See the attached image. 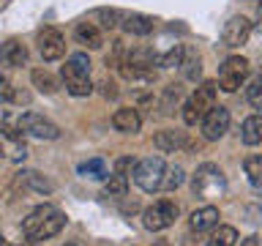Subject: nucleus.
I'll use <instances>...</instances> for the list:
<instances>
[{
	"instance_id": "obj_1",
	"label": "nucleus",
	"mask_w": 262,
	"mask_h": 246,
	"mask_svg": "<svg viewBox=\"0 0 262 246\" xmlns=\"http://www.w3.org/2000/svg\"><path fill=\"white\" fill-rule=\"evenodd\" d=\"M66 224V213L55 205H38L36 211L28 213V219L22 221V233L30 241H47V238L57 235Z\"/></svg>"
},
{
	"instance_id": "obj_2",
	"label": "nucleus",
	"mask_w": 262,
	"mask_h": 246,
	"mask_svg": "<svg viewBox=\"0 0 262 246\" xmlns=\"http://www.w3.org/2000/svg\"><path fill=\"white\" fill-rule=\"evenodd\" d=\"M191 189H194V194L200 197V200H213V197H221L227 192V178H224V172H221L219 164L205 161L194 172Z\"/></svg>"
},
{
	"instance_id": "obj_3",
	"label": "nucleus",
	"mask_w": 262,
	"mask_h": 246,
	"mask_svg": "<svg viewBox=\"0 0 262 246\" xmlns=\"http://www.w3.org/2000/svg\"><path fill=\"white\" fill-rule=\"evenodd\" d=\"M63 82H66V90L71 96H88L93 90V85H90V60L85 52H77L66 60Z\"/></svg>"
},
{
	"instance_id": "obj_4",
	"label": "nucleus",
	"mask_w": 262,
	"mask_h": 246,
	"mask_svg": "<svg viewBox=\"0 0 262 246\" xmlns=\"http://www.w3.org/2000/svg\"><path fill=\"white\" fill-rule=\"evenodd\" d=\"M164 170H167V164L161 156H147L142 161H134V183L142 192H161Z\"/></svg>"
},
{
	"instance_id": "obj_5",
	"label": "nucleus",
	"mask_w": 262,
	"mask_h": 246,
	"mask_svg": "<svg viewBox=\"0 0 262 246\" xmlns=\"http://www.w3.org/2000/svg\"><path fill=\"white\" fill-rule=\"evenodd\" d=\"M216 82L208 79L202 82L200 88L194 90V96L188 98V104L183 107V120L188 123V126H194L196 120H202V115L210 110V107H216Z\"/></svg>"
},
{
	"instance_id": "obj_6",
	"label": "nucleus",
	"mask_w": 262,
	"mask_h": 246,
	"mask_svg": "<svg viewBox=\"0 0 262 246\" xmlns=\"http://www.w3.org/2000/svg\"><path fill=\"white\" fill-rule=\"evenodd\" d=\"M246 77H249V60L241 55H232V57H227L219 71V88L227 90V93H235L243 85Z\"/></svg>"
},
{
	"instance_id": "obj_7",
	"label": "nucleus",
	"mask_w": 262,
	"mask_h": 246,
	"mask_svg": "<svg viewBox=\"0 0 262 246\" xmlns=\"http://www.w3.org/2000/svg\"><path fill=\"white\" fill-rule=\"evenodd\" d=\"M175 219H178V205L172 200H159V202H153L150 208H145V213H142V224L147 230H153V233L175 224Z\"/></svg>"
},
{
	"instance_id": "obj_8",
	"label": "nucleus",
	"mask_w": 262,
	"mask_h": 246,
	"mask_svg": "<svg viewBox=\"0 0 262 246\" xmlns=\"http://www.w3.org/2000/svg\"><path fill=\"white\" fill-rule=\"evenodd\" d=\"M16 126H19L22 134H30V137H36V139H57V137H60V129H57L52 120H47L44 115H38V112L19 115Z\"/></svg>"
},
{
	"instance_id": "obj_9",
	"label": "nucleus",
	"mask_w": 262,
	"mask_h": 246,
	"mask_svg": "<svg viewBox=\"0 0 262 246\" xmlns=\"http://www.w3.org/2000/svg\"><path fill=\"white\" fill-rule=\"evenodd\" d=\"M200 123H202L205 139L216 142V139H221L229 131V110H227V107H210V110L202 115Z\"/></svg>"
},
{
	"instance_id": "obj_10",
	"label": "nucleus",
	"mask_w": 262,
	"mask_h": 246,
	"mask_svg": "<svg viewBox=\"0 0 262 246\" xmlns=\"http://www.w3.org/2000/svg\"><path fill=\"white\" fill-rule=\"evenodd\" d=\"M38 49L44 60H57L66 52V38L57 28H44L38 33Z\"/></svg>"
},
{
	"instance_id": "obj_11",
	"label": "nucleus",
	"mask_w": 262,
	"mask_h": 246,
	"mask_svg": "<svg viewBox=\"0 0 262 246\" xmlns=\"http://www.w3.org/2000/svg\"><path fill=\"white\" fill-rule=\"evenodd\" d=\"M251 36V22L246 19V16H232L224 30H221V41H224V47H241L246 44Z\"/></svg>"
},
{
	"instance_id": "obj_12",
	"label": "nucleus",
	"mask_w": 262,
	"mask_h": 246,
	"mask_svg": "<svg viewBox=\"0 0 262 246\" xmlns=\"http://www.w3.org/2000/svg\"><path fill=\"white\" fill-rule=\"evenodd\" d=\"M0 60H3L6 66L19 69V66L28 63V47H25L19 38H8V41L0 44Z\"/></svg>"
},
{
	"instance_id": "obj_13",
	"label": "nucleus",
	"mask_w": 262,
	"mask_h": 246,
	"mask_svg": "<svg viewBox=\"0 0 262 246\" xmlns=\"http://www.w3.org/2000/svg\"><path fill=\"white\" fill-rule=\"evenodd\" d=\"M112 126L123 131V134H137L139 126H142V118H139L137 110H131V107H123L112 115Z\"/></svg>"
},
{
	"instance_id": "obj_14",
	"label": "nucleus",
	"mask_w": 262,
	"mask_h": 246,
	"mask_svg": "<svg viewBox=\"0 0 262 246\" xmlns=\"http://www.w3.org/2000/svg\"><path fill=\"white\" fill-rule=\"evenodd\" d=\"M74 36H77L79 44H85V47H90V49H98V47L104 44L101 28H98V25H93L90 19L79 22V25H77V30H74Z\"/></svg>"
},
{
	"instance_id": "obj_15",
	"label": "nucleus",
	"mask_w": 262,
	"mask_h": 246,
	"mask_svg": "<svg viewBox=\"0 0 262 246\" xmlns=\"http://www.w3.org/2000/svg\"><path fill=\"white\" fill-rule=\"evenodd\" d=\"M216 224H219V208H213V205H205V208L191 213V230H196V233L213 230Z\"/></svg>"
},
{
	"instance_id": "obj_16",
	"label": "nucleus",
	"mask_w": 262,
	"mask_h": 246,
	"mask_svg": "<svg viewBox=\"0 0 262 246\" xmlns=\"http://www.w3.org/2000/svg\"><path fill=\"white\" fill-rule=\"evenodd\" d=\"M153 142H156V148H159V151L172 153V151H180V148H186L188 139H186L183 131H159Z\"/></svg>"
},
{
	"instance_id": "obj_17",
	"label": "nucleus",
	"mask_w": 262,
	"mask_h": 246,
	"mask_svg": "<svg viewBox=\"0 0 262 246\" xmlns=\"http://www.w3.org/2000/svg\"><path fill=\"white\" fill-rule=\"evenodd\" d=\"M241 139L246 145H259L262 142V115H251L241 126Z\"/></svg>"
},
{
	"instance_id": "obj_18",
	"label": "nucleus",
	"mask_w": 262,
	"mask_h": 246,
	"mask_svg": "<svg viewBox=\"0 0 262 246\" xmlns=\"http://www.w3.org/2000/svg\"><path fill=\"white\" fill-rule=\"evenodd\" d=\"M16 186H22V189H36V192H41V194L52 192V183H49V180H44V175H38V172H33V170L19 172V175H16Z\"/></svg>"
},
{
	"instance_id": "obj_19",
	"label": "nucleus",
	"mask_w": 262,
	"mask_h": 246,
	"mask_svg": "<svg viewBox=\"0 0 262 246\" xmlns=\"http://www.w3.org/2000/svg\"><path fill=\"white\" fill-rule=\"evenodd\" d=\"M123 28H126V33H134V36H147V33H153V19L145 14H128L123 19Z\"/></svg>"
},
{
	"instance_id": "obj_20",
	"label": "nucleus",
	"mask_w": 262,
	"mask_h": 246,
	"mask_svg": "<svg viewBox=\"0 0 262 246\" xmlns=\"http://www.w3.org/2000/svg\"><path fill=\"white\" fill-rule=\"evenodd\" d=\"M180 66H183V77L186 79H196L202 74V60H200V55H196V49H191V47L183 49Z\"/></svg>"
},
{
	"instance_id": "obj_21",
	"label": "nucleus",
	"mask_w": 262,
	"mask_h": 246,
	"mask_svg": "<svg viewBox=\"0 0 262 246\" xmlns=\"http://www.w3.org/2000/svg\"><path fill=\"white\" fill-rule=\"evenodd\" d=\"M237 243V230L227 224H216L213 235L208 238V246H235Z\"/></svg>"
},
{
	"instance_id": "obj_22",
	"label": "nucleus",
	"mask_w": 262,
	"mask_h": 246,
	"mask_svg": "<svg viewBox=\"0 0 262 246\" xmlns=\"http://www.w3.org/2000/svg\"><path fill=\"white\" fill-rule=\"evenodd\" d=\"M118 19H120V14L115 11V8H96V11H90V22L98 25V28H104V30L115 28Z\"/></svg>"
},
{
	"instance_id": "obj_23",
	"label": "nucleus",
	"mask_w": 262,
	"mask_h": 246,
	"mask_svg": "<svg viewBox=\"0 0 262 246\" xmlns=\"http://www.w3.org/2000/svg\"><path fill=\"white\" fill-rule=\"evenodd\" d=\"M128 192V175H120V172H112L110 180L104 186V194L106 197H123Z\"/></svg>"
},
{
	"instance_id": "obj_24",
	"label": "nucleus",
	"mask_w": 262,
	"mask_h": 246,
	"mask_svg": "<svg viewBox=\"0 0 262 246\" xmlns=\"http://www.w3.org/2000/svg\"><path fill=\"white\" fill-rule=\"evenodd\" d=\"M33 85H36L41 93H55V90H57V79L47 69H36V71H33Z\"/></svg>"
},
{
	"instance_id": "obj_25",
	"label": "nucleus",
	"mask_w": 262,
	"mask_h": 246,
	"mask_svg": "<svg viewBox=\"0 0 262 246\" xmlns=\"http://www.w3.org/2000/svg\"><path fill=\"white\" fill-rule=\"evenodd\" d=\"M243 170L254 186H262V156H249L243 161Z\"/></svg>"
},
{
	"instance_id": "obj_26",
	"label": "nucleus",
	"mask_w": 262,
	"mask_h": 246,
	"mask_svg": "<svg viewBox=\"0 0 262 246\" xmlns=\"http://www.w3.org/2000/svg\"><path fill=\"white\" fill-rule=\"evenodd\" d=\"M183 183V167H167L164 170V180H161V192H172Z\"/></svg>"
},
{
	"instance_id": "obj_27",
	"label": "nucleus",
	"mask_w": 262,
	"mask_h": 246,
	"mask_svg": "<svg viewBox=\"0 0 262 246\" xmlns=\"http://www.w3.org/2000/svg\"><path fill=\"white\" fill-rule=\"evenodd\" d=\"M79 172L88 178H110V172H106V164L101 159H90L85 164H79Z\"/></svg>"
},
{
	"instance_id": "obj_28",
	"label": "nucleus",
	"mask_w": 262,
	"mask_h": 246,
	"mask_svg": "<svg viewBox=\"0 0 262 246\" xmlns=\"http://www.w3.org/2000/svg\"><path fill=\"white\" fill-rule=\"evenodd\" d=\"M246 98H249L251 107H257V110H262V74L259 77H254L249 82V88H246Z\"/></svg>"
},
{
	"instance_id": "obj_29",
	"label": "nucleus",
	"mask_w": 262,
	"mask_h": 246,
	"mask_svg": "<svg viewBox=\"0 0 262 246\" xmlns=\"http://www.w3.org/2000/svg\"><path fill=\"white\" fill-rule=\"evenodd\" d=\"M180 57H183V47L175 44L169 52L164 55H156V66H180Z\"/></svg>"
},
{
	"instance_id": "obj_30",
	"label": "nucleus",
	"mask_w": 262,
	"mask_h": 246,
	"mask_svg": "<svg viewBox=\"0 0 262 246\" xmlns=\"http://www.w3.org/2000/svg\"><path fill=\"white\" fill-rule=\"evenodd\" d=\"M14 96V88H11V82H8V77L3 71H0V104L8 101V98Z\"/></svg>"
},
{
	"instance_id": "obj_31",
	"label": "nucleus",
	"mask_w": 262,
	"mask_h": 246,
	"mask_svg": "<svg viewBox=\"0 0 262 246\" xmlns=\"http://www.w3.org/2000/svg\"><path fill=\"white\" fill-rule=\"evenodd\" d=\"M178 98H180V85H169V88H167V93H164V101H161L164 112H167V107H169L172 101H178Z\"/></svg>"
},
{
	"instance_id": "obj_32",
	"label": "nucleus",
	"mask_w": 262,
	"mask_h": 246,
	"mask_svg": "<svg viewBox=\"0 0 262 246\" xmlns=\"http://www.w3.org/2000/svg\"><path fill=\"white\" fill-rule=\"evenodd\" d=\"M128 170H134V159H128V156L118 159V164H115V172H120V175H128Z\"/></svg>"
},
{
	"instance_id": "obj_33",
	"label": "nucleus",
	"mask_w": 262,
	"mask_h": 246,
	"mask_svg": "<svg viewBox=\"0 0 262 246\" xmlns=\"http://www.w3.org/2000/svg\"><path fill=\"white\" fill-rule=\"evenodd\" d=\"M101 88H104V96H106V98H115V96H118V90H115V82H104Z\"/></svg>"
},
{
	"instance_id": "obj_34",
	"label": "nucleus",
	"mask_w": 262,
	"mask_h": 246,
	"mask_svg": "<svg viewBox=\"0 0 262 246\" xmlns=\"http://www.w3.org/2000/svg\"><path fill=\"white\" fill-rule=\"evenodd\" d=\"M241 246H262V241H259L257 235H249L246 241H241Z\"/></svg>"
},
{
	"instance_id": "obj_35",
	"label": "nucleus",
	"mask_w": 262,
	"mask_h": 246,
	"mask_svg": "<svg viewBox=\"0 0 262 246\" xmlns=\"http://www.w3.org/2000/svg\"><path fill=\"white\" fill-rule=\"evenodd\" d=\"M257 19H259V28H262V3L257 6Z\"/></svg>"
},
{
	"instance_id": "obj_36",
	"label": "nucleus",
	"mask_w": 262,
	"mask_h": 246,
	"mask_svg": "<svg viewBox=\"0 0 262 246\" xmlns=\"http://www.w3.org/2000/svg\"><path fill=\"white\" fill-rule=\"evenodd\" d=\"M0 246H6V238H3V233H0Z\"/></svg>"
},
{
	"instance_id": "obj_37",
	"label": "nucleus",
	"mask_w": 262,
	"mask_h": 246,
	"mask_svg": "<svg viewBox=\"0 0 262 246\" xmlns=\"http://www.w3.org/2000/svg\"><path fill=\"white\" fill-rule=\"evenodd\" d=\"M66 246H74V243H66Z\"/></svg>"
}]
</instances>
